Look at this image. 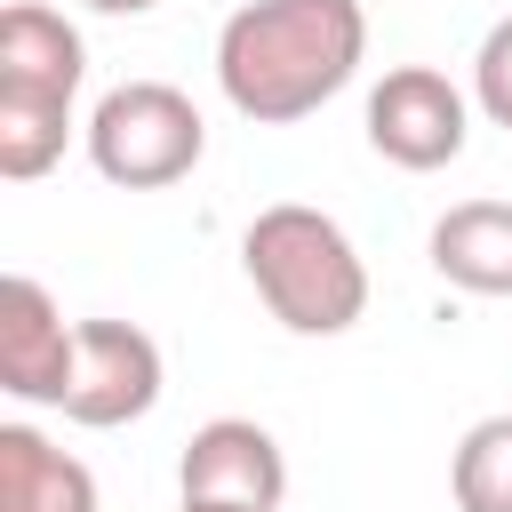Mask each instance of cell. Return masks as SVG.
Listing matches in <instances>:
<instances>
[{
  "label": "cell",
  "instance_id": "8fae6325",
  "mask_svg": "<svg viewBox=\"0 0 512 512\" xmlns=\"http://www.w3.org/2000/svg\"><path fill=\"white\" fill-rule=\"evenodd\" d=\"M448 496H456V512H512V408L504 416H480L456 440Z\"/></svg>",
  "mask_w": 512,
  "mask_h": 512
},
{
  "label": "cell",
  "instance_id": "277c9868",
  "mask_svg": "<svg viewBox=\"0 0 512 512\" xmlns=\"http://www.w3.org/2000/svg\"><path fill=\"white\" fill-rule=\"evenodd\" d=\"M88 168L120 192H160V184H184L208 152V120L184 88L168 80H120L96 96L88 112Z\"/></svg>",
  "mask_w": 512,
  "mask_h": 512
},
{
  "label": "cell",
  "instance_id": "5bb4252c",
  "mask_svg": "<svg viewBox=\"0 0 512 512\" xmlns=\"http://www.w3.org/2000/svg\"><path fill=\"white\" fill-rule=\"evenodd\" d=\"M176 512H216V504H176Z\"/></svg>",
  "mask_w": 512,
  "mask_h": 512
},
{
  "label": "cell",
  "instance_id": "4fadbf2b",
  "mask_svg": "<svg viewBox=\"0 0 512 512\" xmlns=\"http://www.w3.org/2000/svg\"><path fill=\"white\" fill-rule=\"evenodd\" d=\"M80 8H96V16H144L152 0H80Z\"/></svg>",
  "mask_w": 512,
  "mask_h": 512
},
{
  "label": "cell",
  "instance_id": "5b68a950",
  "mask_svg": "<svg viewBox=\"0 0 512 512\" xmlns=\"http://www.w3.org/2000/svg\"><path fill=\"white\" fill-rule=\"evenodd\" d=\"M360 128H368V144H376L392 168L432 176V168L464 160V144H472V96H464L448 72H432V64H392V72L368 88Z\"/></svg>",
  "mask_w": 512,
  "mask_h": 512
},
{
  "label": "cell",
  "instance_id": "7c38bea8",
  "mask_svg": "<svg viewBox=\"0 0 512 512\" xmlns=\"http://www.w3.org/2000/svg\"><path fill=\"white\" fill-rule=\"evenodd\" d=\"M472 112L488 128H512V16H496L472 48Z\"/></svg>",
  "mask_w": 512,
  "mask_h": 512
},
{
  "label": "cell",
  "instance_id": "8992f818",
  "mask_svg": "<svg viewBox=\"0 0 512 512\" xmlns=\"http://www.w3.org/2000/svg\"><path fill=\"white\" fill-rule=\"evenodd\" d=\"M160 344L136 328V320H80V344H72V384H64V416L88 424V432H120L136 416L160 408Z\"/></svg>",
  "mask_w": 512,
  "mask_h": 512
},
{
  "label": "cell",
  "instance_id": "ba28073f",
  "mask_svg": "<svg viewBox=\"0 0 512 512\" xmlns=\"http://www.w3.org/2000/svg\"><path fill=\"white\" fill-rule=\"evenodd\" d=\"M72 344H80V320H64L32 272H8L0 280V392L32 408H64Z\"/></svg>",
  "mask_w": 512,
  "mask_h": 512
},
{
  "label": "cell",
  "instance_id": "3957f363",
  "mask_svg": "<svg viewBox=\"0 0 512 512\" xmlns=\"http://www.w3.org/2000/svg\"><path fill=\"white\" fill-rule=\"evenodd\" d=\"M80 80H88V40L64 24V8L8 0L0 8V176L8 184H32L64 160Z\"/></svg>",
  "mask_w": 512,
  "mask_h": 512
},
{
  "label": "cell",
  "instance_id": "30bf717a",
  "mask_svg": "<svg viewBox=\"0 0 512 512\" xmlns=\"http://www.w3.org/2000/svg\"><path fill=\"white\" fill-rule=\"evenodd\" d=\"M0 512H96V472L40 424H0Z\"/></svg>",
  "mask_w": 512,
  "mask_h": 512
},
{
  "label": "cell",
  "instance_id": "6da1fadb",
  "mask_svg": "<svg viewBox=\"0 0 512 512\" xmlns=\"http://www.w3.org/2000/svg\"><path fill=\"white\" fill-rule=\"evenodd\" d=\"M368 56L360 0H248L216 32V88L256 128H296L352 88Z\"/></svg>",
  "mask_w": 512,
  "mask_h": 512
},
{
  "label": "cell",
  "instance_id": "7a4b0ae2",
  "mask_svg": "<svg viewBox=\"0 0 512 512\" xmlns=\"http://www.w3.org/2000/svg\"><path fill=\"white\" fill-rule=\"evenodd\" d=\"M240 272L288 336H344L368 312V264L352 232L312 200H272L240 232Z\"/></svg>",
  "mask_w": 512,
  "mask_h": 512
},
{
  "label": "cell",
  "instance_id": "9c48e42d",
  "mask_svg": "<svg viewBox=\"0 0 512 512\" xmlns=\"http://www.w3.org/2000/svg\"><path fill=\"white\" fill-rule=\"evenodd\" d=\"M432 272L464 296H512V200H456L432 224Z\"/></svg>",
  "mask_w": 512,
  "mask_h": 512
},
{
  "label": "cell",
  "instance_id": "52a82bcc",
  "mask_svg": "<svg viewBox=\"0 0 512 512\" xmlns=\"http://www.w3.org/2000/svg\"><path fill=\"white\" fill-rule=\"evenodd\" d=\"M176 488L184 504H216V512H280L288 456L256 416H208L176 456Z\"/></svg>",
  "mask_w": 512,
  "mask_h": 512
}]
</instances>
